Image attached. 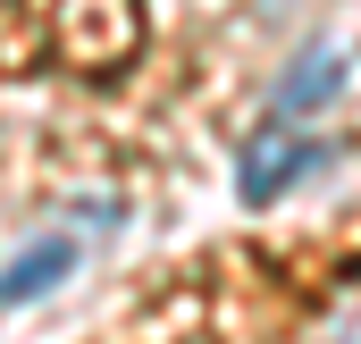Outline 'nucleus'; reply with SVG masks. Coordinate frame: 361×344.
<instances>
[{"label": "nucleus", "instance_id": "nucleus-1", "mask_svg": "<svg viewBox=\"0 0 361 344\" xmlns=\"http://www.w3.org/2000/svg\"><path fill=\"white\" fill-rule=\"evenodd\" d=\"M345 92V42H302V59L286 68V85H277V126L294 135L311 109H328Z\"/></svg>", "mask_w": 361, "mask_h": 344}, {"label": "nucleus", "instance_id": "nucleus-2", "mask_svg": "<svg viewBox=\"0 0 361 344\" xmlns=\"http://www.w3.org/2000/svg\"><path fill=\"white\" fill-rule=\"evenodd\" d=\"M319 160H336V143H286L269 126V135L244 152V202H269L277 185H294L302 168H319Z\"/></svg>", "mask_w": 361, "mask_h": 344}, {"label": "nucleus", "instance_id": "nucleus-3", "mask_svg": "<svg viewBox=\"0 0 361 344\" xmlns=\"http://www.w3.org/2000/svg\"><path fill=\"white\" fill-rule=\"evenodd\" d=\"M68 269H76V244H68V235H51V244H34L25 260H8V269H0V302H34V294H51Z\"/></svg>", "mask_w": 361, "mask_h": 344}]
</instances>
